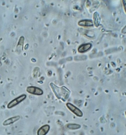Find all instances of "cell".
<instances>
[{"label":"cell","instance_id":"cell-1","mask_svg":"<svg viewBox=\"0 0 126 135\" xmlns=\"http://www.w3.org/2000/svg\"><path fill=\"white\" fill-rule=\"evenodd\" d=\"M67 106L77 116L81 117L82 115V113L81 110L72 104L68 103Z\"/></svg>","mask_w":126,"mask_h":135},{"label":"cell","instance_id":"cell-2","mask_svg":"<svg viewBox=\"0 0 126 135\" xmlns=\"http://www.w3.org/2000/svg\"><path fill=\"white\" fill-rule=\"evenodd\" d=\"M27 90L28 92L34 94L40 95L43 93L41 89L32 86L28 87Z\"/></svg>","mask_w":126,"mask_h":135},{"label":"cell","instance_id":"cell-3","mask_svg":"<svg viewBox=\"0 0 126 135\" xmlns=\"http://www.w3.org/2000/svg\"><path fill=\"white\" fill-rule=\"evenodd\" d=\"M26 97V96L25 95H23L16 98L11 101L8 104V107L9 108H10L15 105L24 99Z\"/></svg>","mask_w":126,"mask_h":135},{"label":"cell","instance_id":"cell-4","mask_svg":"<svg viewBox=\"0 0 126 135\" xmlns=\"http://www.w3.org/2000/svg\"><path fill=\"white\" fill-rule=\"evenodd\" d=\"M49 129V126L48 125L42 127L38 131V135H45L48 132Z\"/></svg>","mask_w":126,"mask_h":135},{"label":"cell","instance_id":"cell-5","mask_svg":"<svg viewBox=\"0 0 126 135\" xmlns=\"http://www.w3.org/2000/svg\"><path fill=\"white\" fill-rule=\"evenodd\" d=\"M91 45L90 44H87L81 45L78 49V51L81 52H84L88 50L91 47Z\"/></svg>","mask_w":126,"mask_h":135},{"label":"cell","instance_id":"cell-6","mask_svg":"<svg viewBox=\"0 0 126 135\" xmlns=\"http://www.w3.org/2000/svg\"><path fill=\"white\" fill-rule=\"evenodd\" d=\"M20 118L19 116H17L10 118L4 122L3 125H6L12 123L19 119Z\"/></svg>","mask_w":126,"mask_h":135},{"label":"cell","instance_id":"cell-7","mask_svg":"<svg viewBox=\"0 0 126 135\" xmlns=\"http://www.w3.org/2000/svg\"><path fill=\"white\" fill-rule=\"evenodd\" d=\"M80 25L83 26H91L93 25L92 22L88 20H83L80 21L79 22Z\"/></svg>","mask_w":126,"mask_h":135},{"label":"cell","instance_id":"cell-8","mask_svg":"<svg viewBox=\"0 0 126 135\" xmlns=\"http://www.w3.org/2000/svg\"><path fill=\"white\" fill-rule=\"evenodd\" d=\"M100 18L98 14L96 12L94 14V23L96 26H97L100 22Z\"/></svg>","mask_w":126,"mask_h":135},{"label":"cell","instance_id":"cell-9","mask_svg":"<svg viewBox=\"0 0 126 135\" xmlns=\"http://www.w3.org/2000/svg\"><path fill=\"white\" fill-rule=\"evenodd\" d=\"M80 125L75 124H69L67 125L68 127L70 129H78L80 127Z\"/></svg>","mask_w":126,"mask_h":135}]
</instances>
